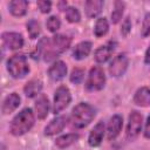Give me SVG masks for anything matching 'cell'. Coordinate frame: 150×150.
<instances>
[{
  "instance_id": "obj_1",
  "label": "cell",
  "mask_w": 150,
  "mask_h": 150,
  "mask_svg": "<svg viewBox=\"0 0 150 150\" xmlns=\"http://www.w3.org/2000/svg\"><path fill=\"white\" fill-rule=\"evenodd\" d=\"M70 38L62 34H56L52 39L43 38L36 48L38 55H42L45 61H52L60 54H62L70 46Z\"/></svg>"
},
{
  "instance_id": "obj_2",
  "label": "cell",
  "mask_w": 150,
  "mask_h": 150,
  "mask_svg": "<svg viewBox=\"0 0 150 150\" xmlns=\"http://www.w3.org/2000/svg\"><path fill=\"white\" fill-rule=\"evenodd\" d=\"M34 121L35 117L32 109L29 108L22 109L11 122V127H9L11 134L14 136H21L26 134L34 125Z\"/></svg>"
},
{
  "instance_id": "obj_3",
  "label": "cell",
  "mask_w": 150,
  "mask_h": 150,
  "mask_svg": "<svg viewBox=\"0 0 150 150\" xmlns=\"http://www.w3.org/2000/svg\"><path fill=\"white\" fill-rule=\"evenodd\" d=\"M95 117V109L84 102L79 103L71 110V123L75 128L87 127Z\"/></svg>"
},
{
  "instance_id": "obj_4",
  "label": "cell",
  "mask_w": 150,
  "mask_h": 150,
  "mask_svg": "<svg viewBox=\"0 0 150 150\" xmlns=\"http://www.w3.org/2000/svg\"><path fill=\"white\" fill-rule=\"evenodd\" d=\"M7 69L14 79H22L29 71L27 59L22 54H14L7 62Z\"/></svg>"
},
{
  "instance_id": "obj_5",
  "label": "cell",
  "mask_w": 150,
  "mask_h": 150,
  "mask_svg": "<svg viewBox=\"0 0 150 150\" xmlns=\"http://www.w3.org/2000/svg\"><path fill=\"white\" fill-rule=\"evenodd\" d=\"M105 83V75L102 70L101 67H93L89 71L87 82H86V88L90 91L94 90H101L104 87Z\"/></svg>"
},
{
  "instance_id": "obj_6",
  "label": "cell",
  "mask_w": 150,
  "mask_h": 150,
  "mask_svg": "<svg viewBox=\"0 0 150 150\" xmlns=\"http://www.w3.org/2000/svg\"><path fill=\"white\" fill-rule=\"evenodd\" d=\"M71 101V96H70V91L66 86H61L56 89L55 91V96H54V107H53V111L55 114H59L60 111H62L63 109H66L69 103Z\"/></svg>"
},
{
  "instance_id": "obj_7",
  "label": "cell",
  "mask_w": 150,
  "mask_h": 150,
  "mask_svg": "<svg viewBox=\"0 0 150 150\" xmlns=\"http://www.w3.org/2000/svg\"><path fill=\"white\" fill-rule=\"evenodd\" d=\"M142 122H143L142 115L136 110L131 111L129 116L128 127H127V136L129 139H134L139 135L142 129Z\"/></svg>"
},
{
  "instance_id": "obj_8",
  "label": "cell",
  "mask_w": 150,
  "mask_h": 150,
  "mask_svg": "<svg viewBox=\"0 0 150 150\" xmlns=\"http://www.w3.org/2000/svg\"><path fill=\"white\" fill-rule=\"evenodd\" d=\"M128 64H129V60L125 56V54H118L111 61V63L109 66V73L112 76L118 77V76H121V75L124 74V71L128 68Z\"/></svg>"
},
{
  "instance_id": "obj_9",
  "label": "cell",
  "mask_w": 150,
  "mask_h": 150,
  "mask_svg": "<svg viewBox=\"0 0 150 150\" xmlns=\"http://www.w3.org/2000/svg\"><path fill=\"white\" fill-rule=\"evenodd\" d=\"M2 42L9 49H20L23 46V38L15 32H6L2 34Z\"/></svg>"
},
{
  "instance_id": "obj_10",
  "label": "cell",
  "mask_w": 150,
  "mask_h": 150,
  "mask_svg": "<svg viewBox=\"0 0 150 150\" xmlns=\"http://www.w3.org/2000/svg\"><path fill=\"white\" fill-rule=\"evenodd\" d=\"M67 121H68L67 116H57L56 118L52 120L50 123L45 128V135H47V136H53V135L59 134V132L62 131L63 128L66 127Z\"/></svg>"
},
{
  "instance_id": "obj_11",
  "label": "cell",
  "mask_w": 150,
  "mask_h": 150,
  "mask_svg": "<svg viewBox=\"0 0 150 150\" xmlns=\"http://www.w3.org/2000/svg\"><path fill=\"white\" fill-rule=\"evenodd\" d=\"M67 74V66L63 61H56L54 62L49 69H48V75L53 81H60L62 80Z\"/></svg>"
},
{
  "instance_id": "obj_12",
  "label": "cell",
  "mask_w": 150,
  "mask_h": 150,
  "mask_svg": "<svg viewBox=\"0 0 150 150\" xmlns=\"http://www.w3.org/2000/svg\"><path fill=\"white\" fill-rule=\"evenodd\" d=\"M103 136H104V123L98 122L89 134V137H88L89 145H91V146L100 145L103 139Z\"/></svg>"
},
{
  "instance_id": "obj_13",
  "label": "cell",
  "mask_w": 150,
  "mask_h": 150,
  "mask_svg": "<svg viewBox=\"0 0 150 150\" xmlns=\"http://www.w3.org/2000/svg\"><path fill=\"white\" fill-rule=\"evenodd\" d=\"M115 46H116V43L110 41V42H108L107 45L101 46L100 48H97L96 52H95V60H96L98 63L105 62V61L111 56V54L114 53Z\"/></svg>"
},
{
  "instance_id": "obj_14",
  "label": "cell",
  "mask_w": 150,
  "mask_h": 150,
  "mask_svg": "<svg viewBox=\"0 0 150 150\" xmlns=\"http://www.w3.org/2000/svg\"><path fill=\"white\" fill-rule=\"evenodd\" d=\"M122 116L120 115H114L109 123H108V128H107V134H108V138L109 139H114L121 131L122 129Z\"/></svg>"
},
{
  "instance_id": "obj_15",
  "label": "cell",
  "mask_w": 150,
  "mask_h": 150,
  "mask_svg": "<svg viewBox=\"0 0 150 150\" xmlns=\"http://www.w3.org/2000/svg\"><path fill=\"white\" fill-rule=\"evenodd\" d=\"M20 104V96L16 93H12L8 96H6V98L2 102V114H11L12 111H14Z\"/></svg>"
},
{
  "instance_id": "obj_16",
  "label": "cell",
  "mask_w": 150,
  "mask_h": 150,
  "mask_svg": "<svg viewBox=\"0 0 150 150\" xmlns=\"http://www.w3.org/2000/svg\"><path fill=\"white\" fill-rule=\"evenodd\" d=\"M48 110H49V102L48 98L45 95H40L39 98L35 102V111H36V116L40 120H43L45 117H47L48 115Z\"/></svg>"
},
{
  "instance_id": "obj_17",
  "label": "cell",
  "mask_w": 150,
  "mask_h": 150,
  "mask_svg": "<svg viewBox=\"0 0 150 150\" xmlns=\"http://www.w3.org/2000/svg\"><path fill=\"white\" fill-rule=\"evenodd\" d=\"M90 50H91V42L82 41V42L77 43L75 46V48L73 49V56L76 60H82L89 55Z\"/></svg>"
},
{
  "instance_id": "obj_18",
  "label": "cell",
  "mask_w": 150,
  "mask_h": 150,
  "mask_svg": "<svg viewBox=\"0 0 150 150\" xmlns=\"http://www.w3.org/2000/svg\"><path fill=\"white\" fill-rule=\"evenodd\" d=\"M102 6H103V1H101V0H88V1H86L84 9H86L87 16L88 18L97 16L102 11Z\"/></svg>"
},
{
  "instance_id": "obj_19",
  "label": "cell",
  "mask_w": 150,
  "mask_h": 150,
  "mask_svg": "<svg viewBox=\"0 0 150 150\" xmlns=\"http://www.w3.org/2000/svg\"><path fill=\"white\" fill-rule=\"evenodd\" d=\"M134 102L141 107L150 105V89L146 87L139 88L134 96Z\"/></svg>"
},
{
  "instance_id": "obj_20",
  "label": "cell",
  "mask_w": 150,
  "mask_h": 150,
  "mask_svg": "<svg viewBox=\"0 0 150 150\" xmlns=\"http://www.w3.org/2000/svg\"><path fill=\"white\" fill-rule=\"evenodd\" d=\"M28 2L26 0H13L9 2V11L14 16H22L26 14Z\"/></svg>"
},
{
  "instance_id": "obj_21",
  "label": "cell",
  "mask_w": 150,
  "mask_h": 150,
  "mask_svg": "<svg viewBox=\"0 0 150 150\" xmlns=\"http://www.w3.org/2000/svg\"><path fill=\"white\" fill-rule=\"evenodd\" d=\"M41 89H42V83H41V81H39V80H32V81H29V82L25 86V88H23L25 94H26L28 97H34V96H36L38 94H40Z\"/></svg>"
},
{
  "instance_id": "obj_22",
  "label": "cell",
  "mask_w": 150,
  "mask_h": 150,
  "mask_svg": "<svg viewBox=\"0 0 150 150\" xmlns=\"http://www.w3.org/2000/svg\"><path fill=\"white\" fill-rule=\"evenodd\" d=\"M77 138H79V136L76 134H67V135H63V136L59 137L55 141V144L60 149H64V148L69 146L70 144H73Z\"/></svg>"
},
{
  "instance_id": "obj_23",
  "label": "cell",
  "mask_w": 150,
  "mask_h": 150,
  "mask_svg": "<svg viewBox=\"0 0 150 150\" xmlns=\"http://www.w3.org/2000/svg\"><path fill=\"white\" fill-rule=\"evenodd\" d=\"M108 28H109V25H108V21L105 18H100L97 19L96 23H95V28H94V33L97 38H101L103 35L107 34L108 32Z\"/></svg>"
},
{
  "instance_id": "obj_24",
  "label": "cell",
  "mask_w": 150,
  "mask_h": 150,
  "mask_svg": "<svg viewBox=\"0 0 150 150\" xmlns=\"http://www.w3.org/2000/svg\"><path fill=\"white\" fill-rule=\"evenodd\" d=\"M124 2L123 1H115L114 4V9L111 12V21L112 23H117L122 15H123V9H124Z\"/></svg>"
},
{
  "instance_id": "obj_25",
  "label": "cell",
  "mask_w": 150,
  "mask_h": 150,
  "mask_svg": "<svg viewBox=\"0 0 150 150\" xmlns=\"http://www.w3.org/2000/svg\"><path fill=\"white\" fill-rule=\"evenodd\" d=\"M64 14H66V19L69 22H79L80 21L81 15H80V12H79V9L76 7H73V6L67 7Z\"/></svg>"
},
{
  "instance_id": "obj_26",
  "label": "cell",
  "mask_w": 150,
  "mask_h": 150,
  "mask_svg": "<svg viewBox=\"0 0 150 150\" xmlns=\"http://www.w3.org/2000/svg\"><path fill=\"white\" fill-rule=\"evenodd\" d=\"M27 32L30 39H35L40 34V23L36 20H29L27 23Z\"/></svg>"
},
{
  "instance_id": "obj_27",
  "label": "cell",
  "mask_w": 150,
  "mask_h": 150,
  "mask_svg": "<svg viewBox=\"0 0 150 150\" xmlns=\"http://www.w3.org/2000/svg\"><path fill=\"white\" fill-rule=\"evenodd\" d=\"M46 25H47V28H48L50 32H53V33H54V32H56V30L60 28L61 22H60V20H59V18H57V16L53 15V16H49V18H48V20H47Z\"/></svg>"
},
{
  "instance_id": "obj_28",
  "label": "cell",
  "mask_w": 150,
  "mask_h": 150,
  "mask_svg": "<svg viewBox=\"0 0 150 150\" xmlns=\"http://www.w3.org/2000/svg\"><path fill=\"white\" fill-rule=\"evenodd\" d=\"M83 75H84V73L82 69L75 68V69H73V71L70 74V81L73 83H80L83 80Z\"/></svg>"
},
{
  "instance_id": "obj_29",
  "label": "cell",
  "mask_w": 150,
  "mask_h": 150,
  "mask_svg": "<svg viewBox=\"0 0 150 150\" xmlns=\"http://www.w3.org/2000/svg\"><path fill=\"white\" fill-rule=\"evenodd\" d=\"M142 35L144 38L150 35V13H148L144 16V20H143V23H142Z\"/></svg>"
},
{
  "instance_id": "obj_30",
  "label": "cell",
  "mask_w": 150,
  "mask_h": 150,
  "mask_svg": "<svg viewBox=\"0 0 150 150\" xmlns=\"http://www.w3.org/2000/svg\"><path fill=\"white\" fill-rule=\"evenodd\" d=\"M38 7H39V9H40L42 13H48V12L50 11L52 4H50V1L41 0V1H38Z\"/></svg>"
},
{
  "instance_id": "obj_31",
  "label": "cell",
  "mask_w": 150,
  "mask_h": 150,
  "mask_svg": "<svg viewBox=\"0 0 150 150\" xmlns=\"http://www.w3.org/2000/svg\"><path fill=\"white\" fill-rule=\"evenodd\" d=\"M130 28H131V23H130L129 18H127V19H125V21H124V22H123V25H122V29H121L122 34H123V35H127V34L129 33Z\"/></svg>"
},
{
  "instance_id": "obj_32",
  "label": "cell",
  "mask_w": 150,
  "mask_h": 150,
  "mask_svg": "<svg viewBox=\"0 0 150 150\" xmlns=\"http://www.w3.org/2000/svg\"><path fill=\"white\" fill-rule=\"evenodd\" d=\"M144 136L146 138H150V115L148 117V121L145 123V129H144Z\"/></svg>"
},
{
  "instance_id": "obj_33",
  "label": "cell",
  "mask_w": 150,
  "mask_h": 150,
  "mask_svg": "<svg viewBox=\"0 0 150 150\" xmlns=\"http://www.w3.org/2000/svg\"><path fill=\"white\" fill-rule=\"evenodd\" d=\"M145 62L150 66V47L148 48V50H146V53H145Z\"/></svg>"
}]
</instances>
